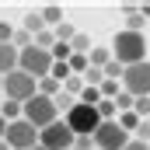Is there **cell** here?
Segmentation results:
<instances>
[{"label": "cell", "mask_w": 150, "mask_h": 150, "mask_svg": "<svg viewBox=\"0 0 150 150\" xmlns=\"http://www.w3.org/2000/svg\"><path fill=\"white\" fill-rule=\"evenodd\" d=\"M21 67V49H14V42H0V77L14 74Z\"/></svg>", "instance_id": "cell-10"}, {"label": "cell", "mask_w": 150, "mask_h": 150, "mask_svg": "<svg viewBox=\"0 0 150 150\" xmlns=\"http://www.w3.org/2000/svg\"><path fill=\"white\" fill-rule=\"evenodd\" d=\"M42 21H45V25H52V28H59V25H63V7H56V4L42 7Z\"/></svg>", "instance_id": "cell-12"}, {"label": "cell", "mask_w": 150, "mask_h": 150, "mask_svg": "<svg viewBox=\"0 0 150 150\" xmlns=\"http://www.w3.org/2000/svg\"><path fill=\"white\" fill-rule=\"evenodd\" d=\"M0 115H4L7 122H18V119H25V105H21V101H4V105H0Z\"/></svg>", "instance_id": "cell-11"}, {"label": "cell", "mask_w": 150, "mask_h": 150, "mask_svg": "<svg viewBox=\"0 0 150 150\" xmlns=\"http://www.w3.org/2000/svg\"><path fill=\"white\" fill-rule=\"evenodd\" d=\"M133 143V136L122 129V122L112 119V122H101L98 126V133H94V147L98 150H126Z\"/></svg>", "instance_id": "cell-5"}, {"label": "cell", "mask_w": 150, "mask_h": 150, "mask_svg": "<svg viewBox=\"0 0 150 150\" xmlns=\"http://www.w3.org/2000/svg\"><path fill=\"white\" fill-rule=\"evenodd\" d=\"M52 80H59V84H67V80H70V77H74V70H70V63H56V67H52Z\"/></svg>", "instance_id": "cell-18"}, {"label": "cell", "mask_w": 150, "mask_h": 150, "mask_svg": "<svg viewBox=\"0 0 150 150\" xmlns=\"http://www.w3.org/2000/svg\"><path fill=\"white\" fill-rule=\"evenodd\" d=\"M38 49H45V52H52V45H56V32H42V35L35 38Z\"/></svg>", "instance_id": "cell-21"}, {"label": "cell", "mask_w": 150, "mask_h": 150, "mask_svg": "<svg viewBox=\"0 0 150 150\" xmlns=\"http://www.w3.org/2000/svg\"><path fill=\"white\" fill-rule=\"evenodd\" d=\"M52 67H56L52 52H45V49L32 45V49H25V52H21V67H18V70H25V74H32L35 80H42V77L52 74Z\"/></svg>", "instance_id": "cell-6"}, {"label": "cell", "mask_w": 150, "mask_h": 150, "mask_svg": "<svg viewBox=\"0 0 150 150\" xmlns=\"http://www.w3.org/2000/svg\"><path fill=\"white\" fill-rule=\"evenodd\" d=\"M25 119H28L32 126H38V129H49L52 122H59V108H56L52 98L35 94L32 101H25Z\"/></svg>", "instance_id": "cell-2"}, {"label": "cell", "mask_w": 150, "mask_h": 150, "mask_svg": "<svg viewBox=\"0 0 150 150\" xmlns=\"http://www.w3.org/2000/svg\"><path fill=\"white\" fill-rule=\"evenodd\" d=\"M25 32H32V35H42V32H45V21H42V11H35V14H28V18H25Z\"/></svg>", "instance_id": "cell-13"}, {"label": "cell", "mask_w": 150, "mask_h": 150, "mask_svg": "<svg viewBox=\"0 0 150 150\" xmlns=\"http://www.w3.org/2000/svg\"><path fill=\"white\" fill-rule=\"evenodd\" d=\"M119 122H122V129H126V133H136L143 119H140L136 112H122V115H119Z\"/></svg>", "instance_id": "cell-15"}, {"label": "cell", "mask_w": 150, "mask_h": 150, "mask_svg": "<svg viewBox=\"0 0 150 150\" xmlns=\"http://www.w3.org/2000/svg\"><path fill=\"white\" fill-rule=\"evenodd\" d=\"M133 112L140 115V119H150V98H136V108Z\"/></svg>", "instance_id": "cell-24"}, {"label": "cell", "mask_w": 150, "mask_h": 150, "mask_svg": "<svg viewBox=\"0 0 150 150\" xmlns=\"http://www.w3.org/2000/svg\"><path fill=\"white\" fill-rule=\"evenodd\" d=\"M4 136H7V119L0 115V140H4Z\"/></svg>", "instance_id": "cell-28"}, {"label": "cell", "mask_w": 150, "mask_h": 150, "mask_svg": "<svg viewBox=\"0 0 150 150\" xmlns=\"http://www.w3.org/2000/svg\"><path fill=\"white\" fill-rule=\"evenodd\" d=\"M122 91H129L133 98H150V63L126 67V77H122Z\"/></svg>", "instance_id": "cell-9"}, {"label": "cell", "mask_w": 150, "mask_h": 150, "mask_svg": "<svg viewBox=\"0 0 150 150\" xmlns=\"http://www.w3.org/2000/svg\"><path fill=\"white\" fill-rule=\"evenodd\" d=\"M143 25H147V18H143L140 11H133V14H126V32H143Z\"/></svg>", "instance_id": "cell-17"}, {"label": "cell", "mask_w": 150, "mask_h": 150, "mask_svg": "<svg viewBox=\"0 0 150 150\" xmlns=\"http://www.w3.org/2000/svg\"><path fill=\"white\" fill-rule=\"evenodd\" d=\"M32 150H45V147H42V143H38V147H32Z\"/></svg>", "instance_id": "cell-32"}, {"label": "cell", "mask_w": 150, "mask_h": 150, "mask_svg": "<svg viewBox=\"0 0 150 150\" xmlns=\"http://www.w3.org/2000/svg\"><path fill=\"white\" fill-rule=\"evenodd\" d=\"M59 91H63V84H59V80H52V77H42V80H38V94H45V98H56Z\"/></svg>", "instance_id": "cell-14"}, {"label": "cell", "mask_w": 150, "mask_h": 150, "mask_svg": "<svg viewBox=\"0 0 150 150\" xmlns=\"http://www.w3.org/2000/svg\"><path fill=\"white\" fill-rule=\"evenodd\" d=\"M119 94H122V91H119V80H105V84H101V98H119Z\"/></svg>", "instance_id": "cell-23"}, {"label": "cell", "mask_w": 150, "mask_h": 150, "mask_svg": "<svg viewBox=\"0 0 150 150\" xmlns=\"http://www.w3.org/2000/svg\"><path fill=\"white\" fill-rule=\"evenodd\" d=\"M52 32H56V42H74V38H77L74 25H67V21H63L59 28H52Z\"/></svg>", "instance_id": "cell-19"}, {"label": "cell", "mask_w": 150, "mask_h": 150, "mask_svg": "<svg viewBox=\"0 0 150 150\" xmlns=\"http://www.w3.org/2000/svg\"><path fill=\"white\" fill-rule=\"evenodd\" d=\"M140 14H143V18H150V4H143V7H140Z\"/></svg>", "instance_id": "cell-29"}, {"label": "cell", "mask_w": 150, "mask_h": 150, "mask_svg": "<svg viewBox=\"0 0 150 150\" xmlns=\"http://www.w3.org/2000/svg\"><path fill=\"white\" fill-rule=\"evenodd\" d=\"M112 56L122 67H136V63H147V38L143 32H115L112 38Z\"/></svg>", "instance_id": "cell-1"}, {"label": "cell", "mask_w": 150, "mask_h": 150, "mask_svg": "<svg viewBox=\"0 0 150 150\" xmlns=\"http://www.w3.org/2000/svg\"><path fill=\"white\" fill-rule=\"evenodd\" d=\"M133 140H143V143H150V119H143L140 122V129H136V136Z\"/></svg>", "instance_id": "cell-25"}, {"label": "cell", "mask_w": 150, "mask_h": 150, "mask_svg": "<svg viewBox=\"0 0 150 150\" xmlns=\"http://www.w3.org/2000/svg\"><path fill=\"white\" fill-rule=\"evenodd\" d=\"M67 119V126L74 129L77 136H94L98 133V126H101V115H98V108H91V105H77L70 115H63Z\"/></svg>", "instance_id": "cell-7"}, {"label": "cell", "mask_w": 150, "mask_h": 150, "mask_svg": "<svg viewBox=\"0 0 150 150\" xmlns=\"http://www.w3.org/2000/svg\"><path fill=\"white\" fill-rule=\"evenodd\" d=\"M42 147L45 150H74L77 147V133L67 126V119H59L49 129H42Z\"/></svg>", "instance_id": "cell-8"}, {"label": "cell", "mask_w": 150, "mask_h": 150, "mask_svg": "<svg viewBox=\"0 0 150 150\" xmlns=\"http://www.w3.org/2000/svg\"><path fill=\"white\" fill-rule=\"evenodd\" d=\"M70 45H74V52H77V56H91V49H94V45H91V38H87V35H80V32H77V38L70 42Z\"/></svg>", "instance_id": "cell-16"}, {"label": "cell", "mask_w": 150, "mask_h": 150, "mask_svg": "<svg viewBox=\"0 0 150 150\" xmlns=\"http://www.w3.org/2000/svg\"><path fill=\"white\" fill-rule=\"evenodd\" d=\"M4 94H7V101H32L38 94V80L32 74H25V70H14V74H7L4 80Z\"/></svg>", "instance_id": "cell-3"}, {"label": "cell", "mask_w": 150, "mask_h": 150, "mask_svg": "<svg viewBox=\"0 0 150 150\" xmlns=\"http://www.w3.org/2000/svg\"><path fill=\"white\" fill-rule=\"evenodd\" d=\"M4 80H7V77H0V91H4Z\"/></svg>", "instance_id": "cell-31"}, {"label": "cell", "mask_w": 150, "mask_h": 150, "mask_svg": "<svg viewBox=\"0 0 150 150\" xmlns=\"http://www.w3.org/2000/svg\"><path fill=\"white\" fill-rule=\"evenodd\" d=\"M0 42H14V28L7 21H0Z\"/></svg>", "instance_id": "cell-26"}, {"label": "cell", "mask_w": 150, "mask_h": 150, "mask_svg": "<svg viewBox=\"0 0 150 150\" xmlns=\"http://www.w3.org/2000/svg\"><path fill=\"white\" fill-rule=\"evenodd\" d=\"M126 150H150V143H143V140H133V143H129Z\"/></svg>", "instance_id": "cell-27"}, {"label": "cell", "mask_w": 150, "mask_h": 150, "mask_svg": "<svg viewBox=\"0 0 150 150\" xmlns=\"http://www.w3.org/2000/svg\"><path fill=\"white\" fill-rule=\"evenodd\" d=\"M0 150H14V147H11V143H7V140H0Z\"/></svg>", "instance_id": "cell-30"}, {"label": "cell", "mask_w": 150, "mask_h": 150, "mask_svg": "<svg viewBox=\"0 0 150 150\" xmlns=\"http://www.w3.org/2000/svg\"><path fill=\"white\" fill-rule=\"evenodd\" d=\"M119 77H126V67H122L119 59H112V63L105 67V80H119Z\"/></svg>", "instance_id": "cell-20"}, {"label": "cell", "mask_w": 150, "mask_h": 150, "mask_svg": "<svg viewBox=\"0 0 150 150\" xmlns=\"http://www.w3.org/2000/svg\"><path fill=\"white\" fill-rule=\"evenodd\" d=\"M4 140L14 150H32V147L42 143V129L32 126L28 119H18V122H7V136H4Z\"/></svg>", "instance_id": "cell-4"}, {"label": "cell", "mask_w": 150, "mask_h": 150, "mask_svg": "<svg viewBox=\"0 0 150 150\" xmlns=\"http://www.w3.org/2000/svg\"><path fill=\"white\" fill-rule=\"evenodd\" d=\"M84 87H87V84H84V77H70V80H67V84H63V91H70V94H80V91H84Z\"/></svg>", "instance_id": "cell-22"}]
</instances>
